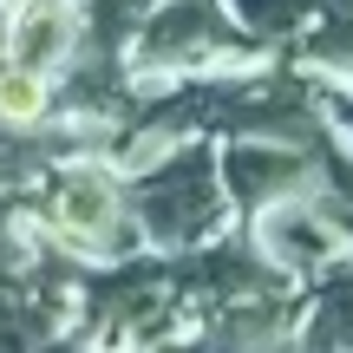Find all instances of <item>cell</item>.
<instances>
[{"mask_svg": "<svg viewBox=\"0 0 353 353\" xmlns=\"http://www.w3.org/2000/svg\"><path fill=\"white\" fill-rule=\"evenodd\" d=\"M138 216H144V236L170 242V249H196L223 229L229 216V190H223V157L210 144H190L176 151L170 164H157L138 190Z\"/></svg>", "mask_w": 353, "mask_h": 353, "instance_id": "cell-1", "label": "cell"}, {"mask_svg": "<svg viewBox=\"0 0 353 353\" xmlns=\"http://www.w3.org/2000/svg\"><path fill=\"white\" fill-rule=\"evenodd\" d=\"M223 190L229 210L255 223L262 210L294 196H321V144H288V138H236L223 144Z\"/></svg>", "mask_w": 353, "mask_h": 353, "instance_id": "cell-2", "label": "cell"}, {"mask_svg": "<svg viewBox=\"0 0 353 353\" xmlns=\"http://www.w3.org/2000/svg\"><path fill=\"white\" fill-rule=\"evenodd\" d=\"M249 236H255V249H262L288 281H314V275H327L334 262L353 255L347 216H341V203H327V196L275 203V210H262L249 223Z\"/></svg>", "mask_w": 353, "mask_h": 353, "instance_id": "cell-3", "label": "cell"}, {"mask_svg": "<svg viewBox=\"0 0 353 353\" xmlns=\"http://www.w3.org/2000/svg\"><path fill=\"white\" fill-rule=\"evenodd\" d=\"M301 314H307V294H294V288H268V294H249V301H223L216 321L190 347H176V353H307Z\"/></svg>", "mask_w": 353, "mask_h": 353, "instance_id": "cell-4", "label": "cell"}, {"mask_svg": "<svg viewBox=\"0 0 353 353\" xmlns=\"http://www.w3.org/2000/svg\"><path fill=\"white\" fill-rule=\"evenodd\" d=\"M46 223L59 229L72 249H118L125 242V190L112 183V170H65L52 183Z\"/></svg>", "mask_w": 353, "mask_h": 353, "instance_id": "cell-5", "label": "cell"}, {"mask_svg": "<svg viewBox=\"0 0 353 353\" xmlns=\"http://www.w3.org/2000/svg\"><path fill=\"white\" fill-rule=\"evenodd\" d=\"M301 341H307V353H353V255L307 281Z\"/></svg>", "mask_w": 353, "mask_h": 353, "instance_id": "cell-6", "label": "cell"}, {"mask_svg": "<svg viewBox=\"0 0 353 353\" xmlns=\"http://www.w3.org/2000/svg\"><path fill=\"white\" fill-rule=\"evenodd\" d=\"M236 46L229 20L210 7V0H183L176 13H164L151 33V59H170V65H196V59H216V52Z\"/></svg>", "mask_w": 353, "mask_h": 353, "instance_id": "cell-7", "label": "cell"}, {"mask_svg": "<svg viewBox=\"0 0 353 353\" xmlns=\"http://www.w3.org/2000/svg\"><path fill=\"white\" fill-rule=\"evenodd\" d=\"M72 39H79V13H72V0H26L20 20H13V65L52 72V65L72 52Z\"/></svg>", "mask_w": 353, "mask_h": 353, "instance_id": "cell-8", "label": "cell"}, {"mask_svg": "<svg viewBox=\"0 0 353 353\" xmlns=\"http://www.w3.org/2000/svg\"><path fill=\"white\" fill-rule=\"evenodd\" d=\"M301 59L353 92V0H314V26L301 33Z\"/></svg>", "mask_w": 353, "mask_h": 353, "instance_id": "cell-9", "label": "cell"}, {"mask_svg": "<svg viewBox=\"0 0 353 353\" xmlns=\"http://www.w3.org/2000/svg\"><path fill=\"white\" fill-rule=\"evenodd\" d=\"M46 105H52L46 72H33V65H0V125H39Z\"/></svg>", "mask_w": 353, "mask_h": 353, "instance_id": "cell-10", "label": "cell"}, {"mask_svg": "<svg viewBox=\"0 0 353 353\" xmlns=\"http://www.w3.org/2000/svg\"><path fill=\"white\" fill-rule=\"evenodd\" d=\"M229 7L249 26V39H294L314 20V0H229Z\"/></svg>", "mask_w": 353, "mask_h": 353, "instance_id": "cell-11", "label": "cell"}, {"mask_svg": "<svg viewBox=\"0 0 353 353\" xmlns=\"http://www.w3.org/2000/svg\"><path fill=\"white\" fill-rule=\"evenodd\" d=\"M327 118H334V131L353 144V92H347V85H334V92H327Z\"/></svg>", "mask_w": 353, "mask_h": 353, "instance_id": "cell-12", "label": "cell"}, {"mask_svg": "<svg viewBox=\"0 0 353 353\" xmlns=\"http://www.w3.org/2000/svg\"><path fill=\"white\" fill-rule=\"evenodd\" d=\"M341 216H347V236H353V203H347V210H341Z\"/></svg>", "mask_w": 353, "mask_h": 353, "instance_id": "cell-13", "label": "cell"}]
</instances>
